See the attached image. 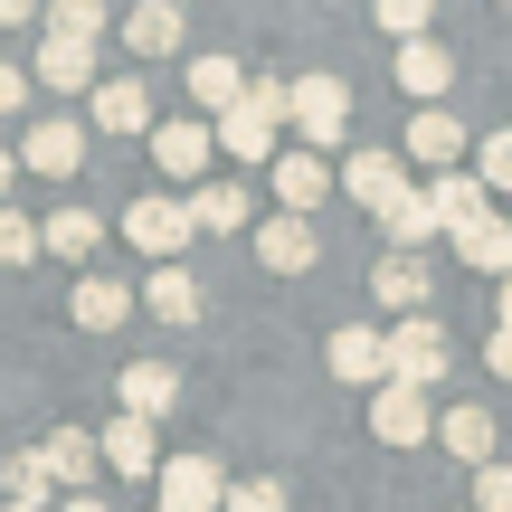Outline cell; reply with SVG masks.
Listing matches in <instances>:
<instances>
[{"label":"cell","mask_w":512,"mask_h":512,"mask_svg":"<svg viewBox=\"0 0 512 512\" xmlns=\"http://www.w3.org/2000/svg\"><path fill=\"white\" fill-rule=\"evenodd\" d=\"M209 133H219L228 162H275V133H285V76H247V95Z\"/></svg>","instance_id":"cell-1"},{"label":"cell","mask_w":512,"mask_h":512,"mask_svg":"<svg viewBox=\"0 0 512 512\" xmlns=\"http://www.w3.org/2000/svg\"><path fill=\"white\" fill-rule=\"evenodd\" d=\"M285 124L304 133V152H342L351 143V86L342 76H294L285 86Z\"/></svg>","instance_id":"cell-2"},{"label":"cell","mask_w":512,"mask_h":512,"mask_svg":"<svg viewBox=\"0 0 512 512\" xmlns=\"http://www.w3.org/2000/svg\"><path fill=\"white\" fill-rule=\"evenodd\" d=\"M190 238H200V228H190V200H181V190H143V200H124V247H143L152 266H181Z\"/></svg>","instance_id":"cell-3"},{"label":"cell","mask_w":512,"mask_h":512,"mask_svg":"<svg viewBox=\"0 0 512 512\" xmlns=\"http://www.w3.org/2000/svg\"><path fill=\"white\" fill-rule=\"evenodd\" d=\"M446 370H456V342H446V323H437V313H408V323L389 332V380L437 389Z\"/></svg>","instance_id":"cell-4"},{"label":"cell","mask_w":512,"mask_h":512,"mask_svg":"<svg viewBox=\"0 0 512 512\" xmlns=\"http://www.w3.org/2000/svg\"><path fill=\"white\" fill-rule=\"evenodd\" d=\"M152 512H228V475L219 456H162V475H152Z\"/></svg>","instance_id":"cell-5"},{"label":"cell","mask_w":512,"mask_h":512,"mask_svg":"<svg viewBox=\"0 0 512 512\" xmlns=\"http://www.w3.org/2000/svg\"><path fill=\"white\" fill-rule=\"evenodd\" d=\"M86 124H95V133H114V143H133V133L152 143V124H162V114H152V86H143V76H95Z\"/></svg>","instance_id":"cell-6"},{"label":"cell","mask_w":512,"mask_h":512,"mask_svg":"<svg viewBox=\"0 0 512 512\" xmlns=\"http://www.w3.org/2000/svg\"><path fill=\"white\" fill-rule=\"evenodd\" d=\"M19 171H38V181H76V171H86V124L38 114V124L19 133Z\"/></svg>","instance_id":"cell-7"},{"label":"cell","mask_w":512,"mask_h":512,"mask_svg":"<svg viewBox=\"0 0 512 512\" xmlns=\"http://www.w3.org/2000/svg\"><path fill=\"white\" fill-rule=\"evenodd\" d=\"M209 152H219V133L190 114V124H152V171H162L171 190H200L209 181Z\"/></svg>","instance_id":"cell-8"},{"label":"cell","mask_w":512,"mask_h":512,"mask_svg":"<svg viewBox=\"0 0 512 512\" xmlns=\"http://www.w3.org/2000/svg\"><path fill=\"white\" fill-rule=\"evenodd\" d=\"M370 437H380V446H427V437H437V418H427V389L380 380V389H370Z\"/></svg>","instance_id":"cell-9"},{"label":"cell","mask_w":512,"mask_h":512,"mask_svg":"<svg viewBox=\"0 0 512 512\" xmlns=\"http://www.w3.org/2000/svg\"><path fill=\"white\" fill-rule=\"evenodd\" d=\"M247 247H256V266H266V275H313V256H323L313 219H285V209H275V219H256Z\"/></svg>","instance_id":"cell-10"},{"label":"cell","mask_w":512,"mask_h":512,"mask_svg":"<svg viewBox=\"0 0 512 512\" xmlns=\"http://www.w3.org/2000/svg\"><path fill=\"white\" fill-rule=\"evenodd\" d=\"M266 171H275V209H285V219H313V209L332 200V162H323V152H304V143L275 152Z\"/></svg>","instance_id":"cell-11"},{"label":"cell","mask_w":512,"mask_h":512,"mask_svg":"<svg viewBox=\"0 0 512 512\" xmlns=\"http://www.w3.org/2000/svg\"><path fill=\"white\" fill-rule=\"evenodd\" d=\"M399 162H427V181L456 171V162H465V124H456L446 105H418V114H408V133H399Z\"/></svg>","instance_id":"cell-12"},{"label":"cell","mask_w":512,"mask_h":512,"mask_svg":"<svg viewBox=\"0 0 512 512\" xmlns=\"http://www.w3.org/2000/svg\"><path fill=\"white\" fill-rule=\"evenodd\" d=\"M38 465H48V484H57V503L67 494H95V427H48V437H38Z\"/></svg>","instance_id":"cell-13"},{"label":"cell","mask_w":512,"mask_h":512,"mask_svg":"<svg viewBox=\"0 0 512 512\" xmlns=\"http://www.w3.org/2000/svg\"><path fill=\"white\" fill-rule=\"evenodd\" d=\"M323 361H332V380H342V389H380V380H389V332L342 323V332L323 342Z\"/></svg>","instance_id":"cell-14"},{"label":"cell","mask_w":512,"mask_h":512,"mask_svg":"<svg viewBox=\"0 0 512 512\" xmlns=\"http://www.w3.org/2000/svg\"><path fill=\"white\" fill-rule=\"evenodd\" d=\"M399 190H408V162H399V152H370V143H351V162H342V200H361L370 219H380V209L399 200Z\"/></svg>","instance_id":"cell-15"},{"label":"cell","mask_w":512,"mask_h":512,"mask_svg":"<svg viewBox=\"0 0 512 512\" xmlns=\"http://www.w3.org/2000/svg\"><path fill=\"white\" fill-rule=\"evenodd\" d=\"M181 200H190V228H209V238H247L256 228V190L247 181H200Z\"/></svg>","instance_id":"cell-16"},{"label":"cell","mask_w":512,"mask_h":512,"mask_svg":"<svg viewBox=\"0 0 512 512\" xmlns=\"http://www.w3.org/2000/svg\"><path fill=\"white\" fill-rule=\"evenodd\" d=\"M389 76H399L408 105H446V86H456V57H446L437 38H408V48L389 57Z\"/></svg>","instance_id":"cell-17"},{"label":"cell","mask_w":512,"mask_h":512,"mask_svg":"<svg viewBox=\"0 0 512 512\" xmlns=\"http://www.w3.org/2000/svg\"><path fill=\"white\" fill-rule=\"evenodd\" d=\"M133 304H143V294H133L124 275H76V294H67L76 332H124V323H133Z\"/></svg>","instance_id":"cell-18"},{"label":"cell","mask_w":512,"mask_h":512,"mask_svg":"<svg viewBox=\"0 0 512 512\" xmlns=\"http://www.w3.org/2000/svg\"><path fill=\"white\" fill-rule=\"evenodd\" d=\"M95 456H105L124 484H152V475H162V437H152L143 418H114V427H95Z\"/></svg>","instance_id":"cell-19"},{"label":"cell","mask_w":512,"mask_h":512,"mask_svg":"<svg viewBox=\"0 0 512 512\" xmlns=\"http://www.w3.org/2000/svg\"><path fill=\"white\" fill-rule=\"evenodd\" d=\"M143 313L181 332V323H200V313H209V285H200L190 266H152V275H143Z\"/></svg>","instance_id":"cell-20"},{"label":"cell","mask_w":512,"mask_h":512,"mask_svg":"<svg viewBox=\"0 0 512 512\" xmlns=\"http://www.w3.org/2000/svg\"><path fill=\"white\" fill-rule=\"evenodd\" d=\"M427 190V219H437V238H456L465 219H484V209H494V190L475 181V171H437V181H418Z\"/></svg>","instance_id":"cell-21"},{"label":"cell","mask_w":512,"mask_h":512,"mask_svg":"<svg viewBox=\"0 0 512 512\" xmlns=\"http://www.w3.org/2000/svg\"><path fill=\"white\" fill-rule=\"evenodd\" d=\"M29 86H48V95H95V48H76V38H38Z\"/></svg>","instance_id":"cell-22"},{"label":"cell","mask_w":512,"mask_h":512,"mask_svg":"<svg viewBox=\"0 0 512 512\" xmlns=\"http://www.w3.org/2000/svg\"><path fill=\"white\" fill-rule=\"evenodd\" d=\"M238 95H247V67H238V57H219V48L190 57V114H209V124H219Z\"/></svg>","instance_id":"cell-23"},{"label":"cell","mask_w":512,"mask_h":512,"mask_svg":"<svg viewBox=\"0 0 512 512\" xmlns=\"http://www.w3.org/2000/svg\"><path fill=\"white\" fill-rule=\"evenodd\" d=\"M181 38H190V10H162V0H133L124 10V48L133 57H181Z\"/></svg>","instance_id":"cell-24"},{"label":"cell","mask_w":512,"mask_h":512,"mask_svg":"<svg viewBox=\"0 0 512 512\" xmlns=\"http://www.w3.org/2000/svg\"><path fill=\"white\" fill-rule=\"evenodd\" d=\"M171 408H181V370L171 361H124V418H171Z\"/></svg>","instance_id":"cell-25"},{"label":"cell","mask_w":512,"mask_h":512,"mask_svg":"<svg viewBox=\"0 0 512 512\" xmlns=\"http://www.w3.org/2000/svg\"><path fill=\"white\" fill-rule=\"evenodd\" d=\"M437 437H446V456H456V465H475V475H484L494 446H503V427H494V408H446Z\"/></svg>","instance_id":"cell-26"},{"label":"cell","mask_w":512,"mask_h":512,"mask_svg":"<svg viewBox=\"0 0 512 512\" xmlns=\"http://www.w3.org/2000/svg\"><path fill=\"white\" fill-rule=\"evenodd\" d=\"M456 256H465L475 275H494V285H503V275H512V219H503V209L465 219V228H456Z\"/></svg>","instance_id":"cell-27"},{"label":"cell","mask_w":512,"mask_h":512,"mask_svg":"<svg viewBox=\"0 0 512 512\" xmlns=\"http://www.w3.org/2000/svg\"><path fill=\"white\" fill-rule=\"evenodd\" d=\"M370 294H380L399 323H408V313H427V256H399V247H389L380 266H370Z\"/></svg>","instance_id":"cell-28"},{"label":"cell","mask_w":512,"mask_h":512,"mask_svg":"<svg viewBox=\"0 0 512 512\" xmlns=\"http://www.w3.org/2000/svg\"><path fill=\"white\" fill-rule=\"evenodd\" d=\"M95 247H105V219H95V209H48V228H38V256H67V266H86Z\"/></svg>","instance_id":"cell-29"},{"label":"cell","mask_w":512,"mask_h":512,"mask_svg":"<svg viewBox=\"0 0 512 512\" xmlns=\"http://www.w3.org/2000/svg\"><path fill=\"white\" fill-rule=\"evenodd\" d=\"M380 238L399 247V256H427V238H437V219H427V190H418V181H408L399 200L380 209Z\"/></svg>","instance_id":"cell-30"},{"label":"cell","mask_w":512,"mask_h":512,"mask_svg":"<svg viewBox=\"0 0 512 512\" xmlns=\"http://www.w3.org/2000/svg\"><path fill=\"white\" fill-rule=\"evenodd\" d=\"M114 10L105 0H48V38H76V48H105Z\"/></svg>","instance_id":"cell-31"},{"label":"cell","mask_w":512,"mask_h":512,"mask_svg":"<svg viewBox=\"0 0 512 512\" xmlns=\"http://www.w3.org/2000/svg\"><path fill=\"white\" fill-rule=\"evenodd\" d=\"M0 494H10L19 512H48V494H57V484H48V465H38V446H19V456L0 465Z\"/></svg>","instance_id":"cell-32"},{"label":"cell","mask_w":512,"mask_h":512,"mask_svg":"<svg viewBox=\"0 0 512 512\" xmlns=\"http://www.w3.org/2000/svg\"><path fill=\"white\" fill-rule=\"evenodd\" d=\"M475 181L494 190V200H512V124H494V133L475 143Z\"/></svg>","instance_id":"cell-33"},{"label":"cell","mask_w":512,"mask_h":512,"mask_svg":"<svg viewBox=\"0 0 512 512\" xmlns=\"http://www.w3.org/2000/svg\"><path fill=\"white\" fill-rule=\"evenodd\" d=\"M370 19H380V29L408 48V38H427V29H437V0H370Z\"/></svg>","instance_id":"cell-34"},{"label":"cell","mask_w":512,"mask_h":512,"mask_svg":"<svg viewBox=\"0 0 512 512\" xmlns=\"http://www.w3.org/2000/svg\"><path fill=\"white\" fill-rule=\"evenodd\" d=\"M228 512H285V484L275 475H228Z\"/></svg>","instance_id":"cell-35"},{"label":"cell","mask_w":512,"mask_h":512,"mask_svg":"<svg viewBox=\"0 0 512 512\" xmlns=\"http://www.w3.org/2000/svg\"><path fill=\"white\" fill-rule=\"evenodd\" d=\"M38 256V219L29 209H0V266H29Z\"/></svg>","instance_id":"cell-36"},{"label":"cell","mask_w":512,"mask_h":512,"mask_svg":"<svg viewBox=\"0 0 512 512\" xmlns=\"http://www.w3.org/2000/svg\"><path fill=\"white\" fill-rule=\"evenodd\" d=\"M475 512H512V465H503V456L475 475Z\"/></svg>","instance_id":"cell-37"},{"label":"cell","mask_w":512,"mask_h":512,"mask_svg":"<svg viewBox=\"0 0 512 512\" xmlns=\"http://www.w3.org/2000/svg\"><path fill=\"white\" fill-rule=\"evenodd\" d=\"M29 95H38V86H29V67H10V57H0V114H19Z\"/></svg>","instance_id":"cell-38"},{"label":"cell","mask_w":512,"mask_h":512,"mask_svg":"<svg viewBox=\"0 0 512 512\" xmlns=\"http://www.w3.org/2000/svg\"><path fill=\"white\" fill-rule=\"evenodd\" d=\"M484 370H494V380H512V332H494V342H484Z\"/></svg>","instance_id":"cell-39"},{"label":"cell","mask_w":512,"mask_h":512,"mask_svg":"<svg viewBox=\"0 0 512 512\" xmlns=\"http://www.w3.org/2000/svg\"><path fill=\"white\" fill-rule=\"evenodd\" d=\"M19 19H38V0H0V29H19Z\"/></svg>","instance_id":"cell-40"},{"label":"cell","mask_w":512,"mask_h":512,"mask_svg":"<svg viewBox=\"0 0 512 512\" xmlns=\"http://www.w3.org/2000/svg\"><path fill=\"white\" fill-rule=\"evenodd\" d=\"M57 512H114L105 494H67V503H57Z\"/></svg>","instance_id":"cell-41"},{"label":"cell","mask_w":512,"mask_h":512,"mask_svg":"<svg viewBox=\"0 0 512 512\" xmlns=\"http://www.w3.org/2000/svg\"><path fill=\"white\" fill-rule=\"evenodd\" d=\"M10 181H19V152H0V209H10Z\"/></svg>","instance_id":"cell-42"},{"label":"cell","mask_w":512,"mask_h":512,"mask_svg":"<svg viewBox=\"0 0 512 512\" xmlns=\"http://www.w3.org/2000/svg\"><path fill=\"white\" fill-rule=\"evenodd\" d=\"M494 332H512V275H503V313H494Z\"/></svg>","instance_id":"cell-43"},{"label":"cell","mask_w":512,"mask_h":512,"mask_svg":"<svg viewBox=\"0 0 512 512\" xmlns=\"http://www.w3.org/2000/svg\"><path fill=\"white\" fill-rule=\"evenodd\" d=\"M162 10H190V0H162Z\"/></svg>","instance_id":"cell-44"},{"label":"cell","mask_w":512,"mask_h":512,"mask_svg":"<svg viewBox=\"0 0 512 512\" xmlns=\"http://www.w3.org/2000/svg\"><path fill=\"white\" fill-rule=\"evenodd\" d=\"M0 512H19V503H0Z\"/></svg>","instance_id":"cell-45"},{"label":"cell","mask_w":512,"mask_h":512,"mask_svg":"<svg viewBox=\"0 0 512 512\" xmlns=\"http://www.w3.org/2000/svg\"><path fill=\"white\" fill-rule=\"evenodd\" d=\"M503 219H512V209H503Z\"/></svg>","instance_id":"cell-46"}]
</instances>
